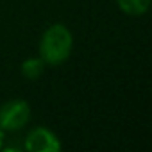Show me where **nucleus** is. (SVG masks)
Here are the masks:
<instances>
[{
  "instance_id": "nucleus-1",
  "label": "nucleus",
  "mask_w": 152,
  "mask_h": 152,
  "mask_svg": "<svg viewBox=\"0 0 152 152\" xmlns=\"http://www.w3.org/2000/svg\"><path fill=\"white\" fill-rule=\"evenodd\" d=\"M39 57L47 66L63 64L73 50V36L72 31L64 23H52L45 29L39 39Z\"/></svg>"
},
{
  "instance_id": "nucleus-2",
  "label": "nucleus",
  "mask_w": 152,
  "mask_h": 152,
  "mask_svg": "<svg viewBox=\"0 0 152 152\" xmlns=\"http://www.w3.org/2000/svg\"><path fill=\"white\" fill-rule=\"evenodd\" d=\"M31 120V104L23 99H11L0 106V129L4 132H16Z\"/></svg>"
},
{
  "instance_id": "nucleus-3",
  "label": "nucleus",
  "mask_w": 152,
  "mask_h": 152,
  "mask_svg": "<svg viewBox=\"0 0 152 152\" xmlns=\"http://www.w3.org/2000/svg\"><path fill=\"white\" fill-rule=\"evenodd\" d=\"M23 147L29 152H59L61 141L54 131H50L48 127L38 125L29 131Z\"/></svg>"
},
{
  "instance_id": "nucleus-4",
  "label": "nucleus",
  "mask_w": 152,
  "mask_h": 152,
  "mask_svg": "<svg viewBox=\"0 0 152 152\" xmlns=\"http://www.w3.org/2000/svg\"><path fill=\"white\" fill-rule=\"evenodd\" d=\"M45 68H47V64H45V61H43L39 56H36V57H27V59L20 64L22 75H23L25 79H29V81H36L38 77H41L43 72H45Z\"/></svg>"
},
{
  "instance_id": "nucleus-5",
  "label": "nucleus",
  "mask_w": 152,
  "mask_h": 152,
  "mask_svg": "<svg viewBox=\"0 0 152 152\" xmlns=\"http://www.w3.org/2000/svg\"><path fill=\"white\" fill-rule=\"evenodd\" d=\"M116 4L122 13L129 16H141L148 11L150 0H116Z\"/></svg>"
},
{
  "instance_id": "nucleus-6",
  "label": "nucleus",
  "mask_w": 152,
  "mask_h": 152,
  "mask_svg": "<svg viewBox=\"0 0 152 152\" xmlns=\"http://www.w3.org/2000/svg\"><path fill=\"white\" fill-rule=\"evenodd\" d=\"M2 145H4V131L0 129V150H2Z\"/></svg>"
}]
</instances>
